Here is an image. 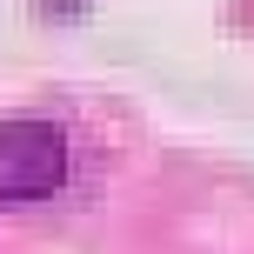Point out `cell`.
Segmentation results:
<instances>
[{"label":"cell","mask_w":254,"mask_h":254,"mask_svg":"<svg viewBox=\"0 0 254 254\" xmlns=\"http://www.w3.org/2000/svg\"><path fill=\"white\" fill-rule=\"evenodd\" d=\"M67 181V134L54 121H0V201H40Z\"/></svg>","instance_id":"cell-1"}]
</instances>
